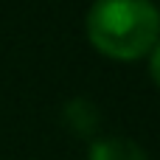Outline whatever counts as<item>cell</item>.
<instances>
[{
	"instance_id": "obj_1",
	"label": "cell",
	"mask_w": 160,
	"mask_h": 160,
	"mask_svg": "<svg viewBox=\"0 0 160 160\" xmlns=\"http://www.w3.org/2000/svg\"><path fill=\"white\" fill-rule=\"evenodd\" d=\"M160 34V11L152 0H96L87 11L90 42L115 59L143 56Z\"/></svg>"
},
{
	"instance_id": "obj_2",
	"label": "cell",
	"mask_w": 160,
	"mask_h": 160,
	"mask_svg": "<svg viewBox=\"0 0 160 160\" xmlns=\"http://www.w3.org/2000/svg\"><path fill=\"white\" fill-rule=\"evenodd\" d=\"M87 160H149V158L141 143L121 138V135H107V138H98L90 143Z\"/></svg>"
},
{
	"instance_id": "obj_3",
	"label": "cell",
	"mask_w": 160,
	"mask_h": 160,
	"mask_svg": "<svg viewBox=\"0 0 160 160\" xmlns=\"http://www.w3.org/2000/svg\"><path fill=\"white\" fill-rule=\"evenodd\" d=\"M62 118H65V124H68L73 132H79V135H90V132L98 127V121H101L96 104L87 101V98H70V101L65 104V110H62Z\"/></svg>"
},
{
	"instance_id": "obj_4",
	"label": "cell",
	"mask_w": 160,
	"mask_h": 160,
	"mask_svg": "<svg viewBox=\"0 0 160 160\" xmlns=\"http://www.w3.org/2000/svg\"><path fill=\"white\" fill-rule=\"evenodd\" d=\"M149 68H152V79L160 84V42H158V48H155V53H152V62H149Z\"/></svg>"
}]
</instances>
